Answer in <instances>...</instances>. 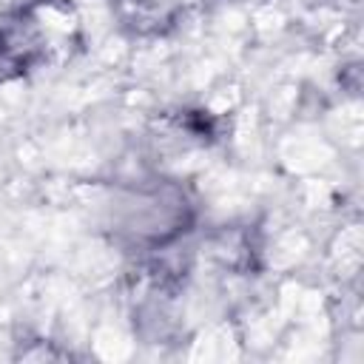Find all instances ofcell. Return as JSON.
<instances>
[{
  "label": "cell",
  "instance_id": "4",
  "mask_svg": "<svg viewBox=\"0 0 364 364\" xmlns=\"http://www.w3.org/2000/svg\"><path fill=\"white\" fill-rule=\"evenodd\" d=\"M46 0H0V14H14V11H37Z\"/></svg>",
  "mask_w": 364,
  "mask_h": 364
},
{
  "label": "cell",
  "instance_id": "1",
  "mask_svg": "<svg viewBox=\"0 0 364 364\" xmlns=\"http://www.w3.org/2000/svg\"><path fill=\"white\" fill-rule=\"evenodd\" d=\"M193 225V205L173 179H145L111 208L114 239L134 253L168 250Z\"/></svg>",
  "mask_w": 364,
  "mask_h": 364
},
{
  "label": "cell",
  "instance_id": "2",
  "mask_svg": "<svg viewBox=\"0 0 364 364\" xmlns=\"http://www.w3.org/2000/svg\"><path fill=\"white\" fill-rule=\"evenodd\" d=\"M46 57V34L34 11L0 14V80L31 71Z\"/></svg>",
  "mask_w": 364,
  "mask_h": 364
},
{
  "label": "cell",
  "instance_id": "3",
  "mask_svg": "<svg viewBox=\"0 0 364 364\" xmlns=\"http://www.w3.org/2000/svg\"><path fill=\"white\" fill-rule=\"evenodd\" d=\"M191 3L193 0H119L122 20L131 23L136 31H162L173 26V20Z\"/></svg>",
  "mask_w": 364,
  "mask_h": 364
}]
</instances>
